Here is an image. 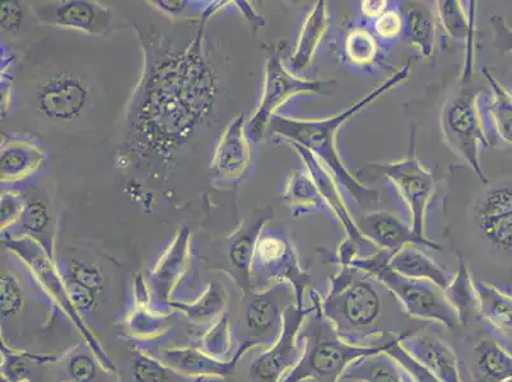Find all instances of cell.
<instances>
[{"label":"cell","mask_w":512,"mask_h":382,"mask_svg":"<svg viewBox=\"0 0 512 382\" xmlns=\"http://www.w3.org/2000/svg\"><path fill=\"white\" fill-rule=\"evenodd\" d=\"M320 305L339 337L357 347L395 346L428 324L408 315L383 282L352 265L335 274Z\"/></svg>","instance_id":"cell-1"},{"label":"cell","mask_w":512,"mask_h":382,"mask_svg":"<svg viewBox=\"0 0 512 382\" xmlns=\"http://www.w3.org/2000/svg\"><path fill=\"white\" fill-rule=\"evenodd\" d=\"M412 69V63L404 65L393 76L363 96L356 104L347 107L341 113L330 116V118L295 119L291 116L277 114L269 124L268 132L272 137L282 139L285 143H296L309 149L332 171L335 179L346 189L358 206L363 209H371L380 202V193L361 183L352 172L347 170L341 155H339L338 133L353 116L374 104L389 91L407 82L412 76Z\"/></svg>","instance_id":"cell-2"},{"label":"cell","mask_w":512,"mask_h":382,"mask_svg":"<svg viewBox=\"0 0 512 382\" xmlns=\"http://www.w3.org/2000/svg\"><path fill=\"white\" fill-rule=\"evenodd\" d=\"M304 353L297 366L281 382H319L342 380L348 367L363 357L388 352L393 346L357 347L339 337L337 330L324 315L319 301L311 307L299 334Z\"/></svg>","instance_id":"cell-3"},{"label":"cell","mask_w":512,"mask_h":382,"mask_svg":"<svg viewBox=\"0 0 512 382\" xmlns=\"http://www.w3.org/2000/svg\"><path fill=\"white\" fill-rule=\"evenodd\" d=\"M390 255L379 251L366 258H356L351 265L383 282L412 318L434 321L450 329L458 326L462 315L446 292L435 283L400 276L389 267Z\"/></svg>","instance_id":"cell-4"},{"label":"cell","mask_w":512,"mask_h":382,"mask_svg":"<svg viewBox=\"0 0 512 382\" xmlns=\"http://www.w3.org/2000/svg\"><path fill=\"white\" fill-rule=\"evenodd\" d=\"M285 44L269 46L265 78L258 109L248 123V134L254 142L263 141L269 124L286 102L299 95H332L337 88L335 79H305L292 74L283 63Z\"/></svg>","instance_id":"cell-5"},{"label":"cell","mask_w":512,"mask_h":382,"mask_svg":"<svg viewBox=\"0 0 512 382\" xmlns=\"http://www.w3.org/2000/svg\"><path fill=\"white\" fill-rule=\"evenodd\" d=\"M442 138L456 156L462 158L483 184H490L482 169L481 155L491 146L481 110V97L476 91L460 88L442 107Z\"/></svg>","instance_id":"cell-6"},{"label":"cell","mask_w":512,"mask_h":382,"mask_svg":"<svg viewBox=\"0 0 512 382\" xmlns=\"http://www.w3.org/2000/svg\"><path fill=\"white\" fill-rule=\"evenodd\" d=\"M4 246L7 249L13 251L17 256L25 262L27 267L31 269L32 274L36 278V281L40 283V286L45 290L46 296L51 301L55 302V305L67 315V318L72 321L78 332L83 335L86 340L88 347L95 353L97 360H99L102 368L106 371L116 372V366L111 361L109 354L102 348L99 340L90 332L87 328L85 320L82 315L79 314L76 307L72 304L71 298H69L67 286L62 274L54 265V260L46 254L43 246L29 236L20 237H6L3 240Z\"/></svg>","instance_id":"cell-7"},{"label":"cell","mask_w":512,"mask_h":382,"mask_svg":"<svg viewBox=\"0 0 512 382\" xmlns=\"http://www.w3.org/2000/svg\"><path fill=\"white\" fill-rule=\"evenodd\" d=\"M288 282L295 288L297 306H304L310 274L302 269L296 246L286 228H264L256 244L251 267V290H267L274 284Z\"/></svg>","instance_id":"cell-8"},{"label":"cell","mask_w":512,"mask_h":382,"mask_svg":"<svg viewBox=\"0 0 512 382\" xmlns=\"http://www.w3.org/2000/svg\"><path fill=\"white\" fill-rule=\"evenodd\" d=\"M411 148L408 156L402 160L372 163L367 166V169L384 176L395 186L408 209L413 234L420 240L422 246L432 250H441L439 244L426 236L427 211L436 188L435 175L418 160L416 147H414V134Z\"/></svg>","instance_id":"cell-9"},{"label":"cell","mask_w":512,"mask_h":382,"mask_svg":"<svg viewBox=\"0 0 512 382\" xmlns=\"http://www.w3.org/2000/svg\"><path fill=\"white\" fill-rule=\"evenodd\" d=\"M242 316L241 344L254 348H271L278 342L285 324V312L297 305L295 288L281 282L264 291H250Z\"/></svg>","instance_id":"cell-10"},{"label":"cell","mask_w":512,"mask_h":382,"mask_svg":"<svg viewBox=\"0 0 512 382\" xmlns=\"http://www.w3.org/2000/svg\"><path fill=\"white\" fill-rule=\"evenodd\" d=\"M310 311L311 307L293 305L285 312V324L278 342L251 363V382H281L297 366L304 353L299 334Z\"/></svg>","instance_id":"cell-11"},{"label":"cell","mask_w":512,"mask_h":382,"mask_svg":"<svg viewBox=\"0 0 512 382\" xmlns=\"http://www.w3.org/2000/svg\"><path fill=\"white\" fill-rule=\"evenodd\" d=\"M144 351L181 375L213 382L234 374L237 363L250 352V349L241 344L230 361L216 360L206 352L193 348H160Z\"/></svg>","instance_id":"cell-12"},{"label":"cell","mask_w":512,"mask_h":382,"mask_svg":"<svg viewBox=\"0 0 512 382\" xmlns=\"http://www.w3.org/2000/svg\"><path fill=\"white\" fill-rule=\"evenodd\" d=\"M469 11L459 0H440L435 3L437 25L451 43L463 45L464 65L462 83L468 85L474 76L476 55V2H470Z\"/></svg>","instance_id":"cell-13"},{"label":"cell","mask_w":512,"mask_h":382,"mask_svg":"<svg viewBox=\"0 0 512 382\" xmlns=\"http://www.w3.org/2000/svg\"><path fill=\"white\" fill-rule=\"evenodd\" d=\"M88 90L73 74L59 73L46 79L37 91V109L57 121L77 118L85 110Z\"/></svg>","instance_id":"cell-14"},{"label":"cell","mask_w":512,"mask_h":382,"mask_svg":"<svg viewBox=\"0 0 512 382\" xmlns=\"http://www.w3.org/2000/svg\"><path fill=\"white\" fill-rule=\"evenodd\" d=\"M37 18L46 25L83 31L91 35H105L113 22L109 9L99 3L83 0L45 4L37 11Z\"/></svg>","instance_id":"cell-15"},{"label":"cell","mask_w":512,"mask_h":382,"mask_svg":"<svg viewBox=\"0 0 512 382\" xmlns=\"http://www.w3.org/2000/svg\"><path fill=\"white\" fill-rule=\"evenodd\" d=\"M286 144L292 147V149H295L297 155L301 157V161L304 162L306 169L313 175L320 194L323 195L325 203H327L329 212L341 222L344 231H346L347 239L356 242L358 246L369 245L371 248L377 249L376 246L367 241L365 237L360 234V231H358L356 220L353 218L352 213L349 212L342 190L339 189V185L341 184L335 179L332 171H330L313 152H310L309 149L299 146V144L296 143Z\"/></svg>","instance_id":"cell-16"},{"label":"cell","mask_w":512,"mask_h":382,"mask_svg":"<svg viewBox=\"0 0 512 382\" xmlns=\"http://www.w3.org/2000/svg\"><path fill=\"white\" fill-rule=\"evenodd\" d=\"M273 211L271 207L260 209L253 220L245 223L232 237L228 246L227 260L230 264L232 276L239 286L242 296L248 295L251 290V267L255 255L256 244L265 225L271 221Z\"/></svg>","instance_id":"cell-17"},{"label":"cell","mask_w":512,"mask_h":382,"mask_svg":"<svg viewBox=\"0 0 512 382\" xmlns=\"http://www.w3.org/2000/svg\"><path fill=\"white\" fill-rule=\"evenodd\" d=\"M360 234L380 251L394 254L407 245L422 246L414 236L411 225L397 214L388 211H370L356 221Z\"/></svg>","instance_id":"cell-18"},{"label":"cell","mask_w":512,"mask_h":382,"mask_svg":"<svg viewBox=\"0 0 512 382\" xmlns=\"http://www.w3.org/2000/svg\"><path fill=\"white\" fill-rule=\"evenodd\" d=\"M251 149L246 138L245 118L240 115L230 124L214 153L212 169L223 179H239L248 170Z\"/></svg>","instance_id":"cell-19"},{"label":"cell","mask_w":512,"mask_h":382,"mask_svg":"<svg viewBox=\"0 0 512 382\" xmlns=\"http://www.w3.org/2000/svg\"><path fill=\"white\" fill-rule=\"evenodd\" d=\"M491 91L481 105L488 141L498 139L512 147V92L501 85L487 68L482 69Z\"/></svg>","instance_id":"cell-20"},{"label":"cell","mask_w":512,"mask_h":382,"mask_svg":"<svg viewBox=\"0 0 512 382\" xmlns=\"http://www.w3.org/2000/svg\"><path fill=\"white\" fill-rule=\"evenodd\" d=\"M403 340L402 347H409L412 356L425 366L430 374L436 376L440 382L460 381L458 360L451 349L442 343V340L431 337H421L414 334Z\"/></svg>","instance_id":"cell-21"},{"label":"cell","mask_w":512,"mask_h":382,"mask_svg":"<svg viewBox=\"0 0 512 382\" xmlns=\"http://www.w3.org/2000/svg\"><path fill=\"white\" fill-rule=\"evenodd\" d=\"M330 16L327 2L318 0L307 13L300 29L299 39L291 55V67L296 72H304L310 67L316 51L328 34Z\"/></svg>","instance_id":"cell-22"},{"label":"cell","mask_w":512,"mask_h":382,"mask_svg":"<svg viewBox=\"0 0 512 382\" xmlns=\"http://www.w3.org/2000/svg\"><path fill=\"white\" fill-rule=\"evenodd\" d=\"M389 267L400 276L435 283L442 290H448L450 279L445 270L430 256L418 249L417 245H407L389 256Z\"/></svg>","instance_id":"cell-23"},{"label":"cell","mask_w":512,"mask_h":382,"mask_svg":"<svg viewBox=\"0 0 512 382\" xmlns=\"http://www.w3.org/2000/svg\"><path fill=\"white\" fill-rule=\"evenodd\" d=\"M45 160L40 146L27 139H13L2 146V183H15L34 175Z\"/></svg>","instance_id":"cell-24"},{"label":"cell","mask_w":512,"mask_h":382,"mask_svg":"<svg viewBox=\"0 0 512 382\" xmlns=\"http://www.w3.org/2000/svg\"><path fill=\"white\" fill-rule=\"evenodd\" d=\"M478 311L496 332L512 338V296L493 284L473 277Z\"/></svg>","instance_id":"cell-25"},{"label":"cell","mask_w":512,"mask_h":382,"mask_svg":"<svg viewBox=\"0 0 512 382\" xmlns=\"http://www.w3.org/2000/svg\"><path fill=\"white\" fill-rule=\"evenodd\" d=\"M283 200L291 208L293 217L329 212L327 203H325L323 195L320 194L313 175L306 167L292 171L288 175Z\"/></svg>","instance_id":"cell-26"},{"label":"cell","mask_w":512,"mask_h":382,"mask_svg":"<svg viewBox=\"0 0 512 382\" xmlns=\"http://www.w3.org/2000/svg\"><path fill=\"white\" fill-rule=\"evenodd\" d=\"M477 382H504L512 379V356L495 340H481L473 348Z\"/></svg>","instance_id":"cell-27"},{"label":"cell","mask_w":512,"mask_h":382,"mask_svg":"<svg viewBox=\"0 0 512 382\" xmlns=\"http://www.w3.org/2000/svg\"><path fill=\"white\" fill-rule=\"evenodd\" d=\"M407 37L423 59L434 57L437 40L435 12L425 3H411L406 13Z\"/></svg>","instance_id":"cell-28"},{"label":"cell","mask_w":512,"mask_h":382,"mask_svg":"<svg viewBox=\"0 0 512 382\" xmlns=\"http://www.w3.org/2000/svg\"><path fill=\"white\" fill-rule=\"evenodd\" d=\"M186 241L184 239L175 241L171 246L169 253L161 260L153 274V283L157 292V301L160 306L170 305V296L174 290L175 283L180 279V273L183 272Z\"/></svg>","instance_id":"cell-29"},{"label":"cell","mask_w":512,"mask_h":382,"mask_svg":"<svg viewBox=\"0 0 512 382\" xmlns=\"http://www.w3.org/2000/svg\"><path fill=\"white\" fill-rule=\"evenodd\" d=\"M62 360L53 354L16 351L2 343V380L7 382H30L31 366H45Z\"/></svg>","instance_id":"cell-30"},{"label":"cell","mask_w":512,"mask_h":382,"mask_svg":"<svg viewBox=\"0 0 512 382\" xmlns=\"http://www.w3.org/2000/svg\"><path fill=\"white\" fill-rule=\"evenodd\" d=\"M473 221L488 248L512 265V213L474 218Z\"/></svg>","instance_id":"cell-31"},{"label":"cell","mask_w":512,"mask_h":382,"mask_svg":"<svg viewBox=\"0 0 512 382\" xmlns=\"http://www.w3.org/2000/svg\"><path fill=\"white\" fill-rule=\"evenodd\" d=\"M130 367L137 382H209L181 375L139 347L134 349Z\"/></svg>","instance_id":"cell-32"},{"label":"cell","mask_w":512,"mask_h":382,"mask_svg":"<svg viewBox=\"0 0 512 382\" xmlns=\"http://www.w3.org/2000/svg\"><path fill=\"white\" fill-rule=\"evenodd\" d=\"M22 227L25 228L31 239L39 242L46 254L54 260L53 254V220L46 204L41 200H35L26 204L25 212L21 218Z\"/></svg>","instance_id":"cell-33"},{"label":"cell","mask_w":512,"mask_h":382,"mask_svg":"<svg viewBox=\"0 0 512 382\" xmlns=\"http://www.w3.org/2000/svg\"><path fill=\"white\" fill-rule=\"evenodd\" d=\"M344 54L349 63L358 68L371 67L380 54L376 37L365 27H353L344 40Z\"/></svg>","instance_id":"cell-34"},{"label":"cell","mask_w":512,"mask_h":382,"mask_svg":"<svg viewBox=\"0 0 512 382\" xmlns=\"http://www.w3.org/2000/svg\"><path fill=\"white\" fill-rule=\"evenodd\" d=\"M64 360V380L67 382H93L97 377L100 362L95 353L88 347L74 348Z\"/></svg>","instance_id":"cell-35"},{"label":"cell","mask_w":512,"mask_h":382,"mask_svg":"<svg viewBox=\"0 0 512 382\" xmlns=\"http://www.w3.org/2000/svg\"><path fill=\"white\" fill-rule=\"evenodd\" d=\"M174 309L184 312L190 319L202 320L211 318V316L218 314L225 306V297L218 291L216 284H211L208 291L204 293L198 301L188 304V302L171 301L170 305Z\"/></svg>","instance_id":"cell-36"},{"label":"cell","mask_w":512,"mask_h":382,"mask_svg":"<svg viewBox=\"0 0 512 382\" xmlns=\"http://www.w3.org/2000/svg\"><path fill=\"white\" fill-rule=\"evenodd\" d=\"M64 279L79 284L92 292L101 295L105 290V279L95 264L83 259H71L67 270L62 274Z\"/></svg>","instance_id":"cell-37"},{"label":"cell","mask_w":512,"mask_h":382,"mask_svg":"<svg viewBox=\"0 0 512 382\" xmlns=\"http://www.w3.org/2000/svg\"><path fill=\"white\" fill-rule=\"evenodd\" d=\"M232 344L230 329V314L225 312L218 320V323L208 330L203 339V352L220 361L227 360V353L230 352Z\"/></svg>","instance_id":"cell-38"},{"label":"cell","mask_w":512,"mask_h":382,"mask_svg":"<svg viewBox=\"0 0 512 382\" xmlns=\"http://www.w3.org/2000/svg\"><path fill=\"white\" fill-rule=\"evenodd\" d=\"M25 304V296L20 281L15 274L2 273L0 281V311L2 319L15 318L20 314Z\"/></svg>","instance_id":"cell-39"},{"label":"cell","mask_w":512,"mask_h":382,"mask_svg":"<svg viewBox=\"0 0 512 382\" xmlns=\"http://www.w3.org/2000/svg\"><path fill=\"white\" fill-rule=\"evenodd\" d=\"M164 321L165 318L152 314L148 306H137L129 320V328L132 333L139 335V337H152V335L161 332Z\"/></svg>","instance_id":"cell-40"},{"label":"cell","mask_w":512,"mask_h":382,"mask_svg":"<svg viewBox=\"0 0 512 382\" xmlns=\"http://www.w3.org/2000/svg\"><path fill=\"white\" fill-rule=\"evenodd\" d=\"M404 20L398 9H388L374 23L375 34L383 40H394L402 34Z\"/></svg>","instance_id":"cell-41"},{"label":"cell","mask_w":512,"mask_h":382,"mask_svg":"<svg viewBox=\"0 0 512 382\" xmlns=\"http://www.w3.org/2000/svg\"><path fill=\"white\" fill-rule=\"evenodd\" d=\"M64 281L65 286H67L69 298H71L72 304L76 307L79 314H91L93 309H95L97 297H99V295L87 290L85 287L79 286L77 283L67 281V279H64Z\"/></svg>","instance_id":"cell-42"},{"label":"cell","mask_w":512,"mask_h":382,"mask_svg":"<svg viewBox=\"0 0 512 382\" xmlns=\"http://www.w3.org/2000/svg\"><path fill=\"white\" fill-rule=\"evenodd\" d=\"M26 204L20 195L16 193H4L2 195V230L7 231L9 226L21 221Z\"/></svg>","instance_id":"cell-43"},{"label":"cell","mask_w":512,"mask_h":382,"mask_svg":"<svg viewBox=\"0 0 512 382\" xmlns=\"http://www.w3.org/2000/svg\"><path fill=\"white\" fill-rule=\"evenodd\" d=\"M493 29V48L501 54L512 53V29L504 17L493 16L491 18Z\"/></svg>","instance_id":"cell-44"},{"label":"cell","mask_w":512,"mask_h":382,"mask_svg":"<svg viewBox=\"0 0 512 382\" xmlns=\"http://www.w3.org/2000/svg\"><path fill=\"white\" fill-rule=\"evenodd\" d=\"M22 22V8L17 2H4L2 4V29L16 31Z\"/></svg>","instance_id":"cell-45"},{"label":"cell","mask_w":512,"mask_h":382,"mask_svg":"<svg viewBox=\"0 0 512 382\" xmlns=\"http://www.w3.org/2000/svg\"><path fill=\"white\" fill-rule=\"evenodd\" d=\"M360 9L363 16L377 20L388 11L389 2L388 0H362Z\"/></svg>","instance_id":"cell-46"},{"label":"cell","mask_w":512,"mask_h":382,"mask_svg":"<svg viewBox=\"0 0 512 382\" xmlns=\"http://www.w3.org/2000/svg\"><path fill=\"white\" fill-rule=\"evenodd\" d=\"M504 382H512V379H510V380H506V381H504Z\"/></svg>","instance_id":"cell-47"},{"label":"cell","mask_w":512,"mask_h":382,"mask_svg":"<svg viewBox=\"0 0 512 382\" xmlns=\"http://www.w3.org/2000/svg\"><path fill=\"white\" fill-rule=\"evenodd\" d=\"M2 382H7V381L2 380Z\"/></svg>","instance_id":"cell-48"}]
</instances>
